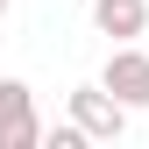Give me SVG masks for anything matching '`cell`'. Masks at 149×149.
Segmentation results:
<instances>
[{
	"label": "cell",
	"mask_w": 149,
	"mask_h": 149,
	"mask_svg": "<svg viewBox=\"0 0 149 149\" xmlns=\"http://www.w3.org/2000/svg\"><path fill=\"white\" fill-rule=\"evenodd\" d=\"M0 14H7V0H0Z\"/></svg>",
	"instance_id": "obj_5"
},
{
	"label": "cell",
	"mask_w": 149,
	"mask_h": 149,
	"mask_svg": "<svg viewBox=\"0 0 149 149\" xmlns=\"http://www.w3.org/2000/svg\"><path fill=\"white\" fill-rule=\"evenodd\" d=\"M71 121H78L92 142H121V128H128V100H114L107 85H78V92H71Z\"/></svg>",
	"instance_id": "obj_2"
},
{
	"label": "cell",
	"mask_w": 149,
	"mask_h": 149,
	"mask_svg": "<svg viewBox=\"0 0 149 149\" xmlns=\"http://www.w3.org/2000/svg\"><path fill=\"white\" fill-rule=\"evenodd\" d=\"M92 29L114 36V43H135L149 29V0H92Z\"/></svg>",
	"instance_id": "obj_4"
},
{
	"label": "cell",
	"mask_w": 149,
	"mask_h": 149,
	"mask_svg": "<svg viewBox=\"0 0 149 149\" xmlns=\"http://www.w3.org/2000/svg\"><path fill=\"white\" fill-rule=\"evenodd\" d=\"M100 85L114 92V100H128V107H149V50H135V43H121L114 57H107V71H100Z\"/></svg>",
	"instance_id": "obj_3"
},
{
	"label": "cell",
	"mask_w": 149,
	"mask_h": 149,
	"mask_svg": "<svg viewBox=\"0 0 149 149\" xmlns=\"http://www.w3.org/2000/svg\"><path fill=\"white\" fill-rule=\"evenodd\" d=\"M43 121H36V92L22 78H0V149H36Z\"/></svg>",
	"instance_id": "obj_1"
}]
</instances>
